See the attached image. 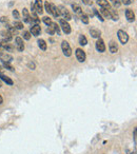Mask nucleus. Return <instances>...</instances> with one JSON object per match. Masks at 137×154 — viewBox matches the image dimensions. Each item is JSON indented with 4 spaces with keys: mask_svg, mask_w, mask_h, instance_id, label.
<instances>
[{
    "mask_svg": "<svg viewBox=\"0 0 137 154\" xmlns=\"http://www.w3.org/2000/svg\"><path fill=\"white\" fill-rule=\"evenodd\" d=\"M61 50H62L63 55L66 56V57H70V56L72 55V49H71L70 43H68V41H65V40L62 41L61 42Z\"/></svg>",
    "mask_w": 137,
    "mask_h": 154,
    "instance_id": "f257e3e1",
    "label": "nucleus"
},
{
    "mask_svg": "<svg viewBox=\"0 0 137 154\" xmlns=\"http://www.w3.org/2000/svg\"><path fill=\"white\" fill-rule=\"evenodd\" d=\"M58 10H59V14H60V16L63 17L65 21H68V20L72 19L71 14H70V12L66 10V7H63V5H59Z\"/></svg>",
    "mask_w": 137,
    "mask_h": 154,
    "instance_id": "f03ea898",
    "label": "nucleus"
},
{
    "mask_svg": "<svg viewBox=\"0 0 137 154\" xmlns=\"http://www.w3.org/2000/svg\"><path fill=\"white\" fill-rule=\"evenodd\" d=\"M59 26L61 28V30L63 31V33H64V34H70L71 32H72L71 26H70L68 21H65L64 19L59 20Z\"/></svg>",
    "mask_w": 137,
    "mask_h": 154,
    "instance_id": "7ed1b4c3",
    "label": "nucleus"
},
{
    "mask_svg": "<svg viewBox=\"0 0 137 154\" xmlns=\"http://www.w3.org/2000/svg\"><path fill=\"white\" fill-rule=\"evenodd\" d=\"M117 36H118V39H119L121 44H126V43L129 41V35L124 32V30H119V31H118Z\"/></svg>",
    "mask_w": 137,
    "mask_h": 154,
    "instance_id": "20e7f679",
    "label": "nucleus"
},
{
    "mask_svg": "<svg viewBox=\"0 0 137 154\" xmlns=\"http://www.w3.org/2000/svg\"><path fill=\"white\" fill-rule=\"evenodd\" d=\"M75 55H76V58H77V60H78L79 63H85V61L87 55H85V52L82 49H80V48L76 49Z\"/></svg>",
    "mask_w": 137,
    "mask_h": 154,
    "instance_id": "39448f33",
    "label": "nucleus"
},
{
    "mask_svg": "<svg viewBox=\"0 0 137 154\" xmlns=\"http://www.w3.org/2000/svg\"><path fill=\"white\" fill-rule=\"evenodd\" d=\"M34 5V9L36 11L37 14H41L43 13V5H42V0H35V3L33 4Z\"/></svg>",
    "mask_w": 137,
    "mask_h": 154,
    "instance_id": "423d86ee",
    "label": "nucleus"
},
{
    "mask_svg": "<svg viewBox=\"0 0 137 154\" xmlns=\"http://www.w3.org/2000/svg\"><path fill=\"white\" fill-rule=\"evenodd\" d=\"M30 33L35 37L39 36L40 33H41V28H40L39 24H33V26H31V32H30Z\"/></svg>",
    "mask_w": 137,
    "mask_h": 154,
    "instance_id": "0eeeda50",
    "label": "nucleus"
},
{
    "mask_svg": "<svg viewBox=\"0 0 137 154\" xmlns=\"http://www.w3.org/2000/svg\"><path fill=\"white\" fill-rule=\"evenodd\" d=\"M96 50H97L99 53H103L105 51V41L101 39V38H98V40L96 41Z\"/></svg>",
    "mask_w": 137,
    "mask_h": 154,
    "instance_id": "6e6552de",
    "label": "nucleus"
},
{
    "mask_svg": "<svg viewBox=\"0 0 137 154\" xmlns=\"http://www.w3.org/2000/svg\"><path fill=\"white\" fill-rule=\"evenodd\" d=\"M15 42H16V48L19 52H23L24 51V43H23V39L21 37H16L15 39Z\"/></svg>",
    "mask_w": 137,
    "mask_h": 154,
    "instance_id": "1a4fd4ad",
    "label": "nucleus"
},
{
    "mask_svg": "<svg viewBox=\"0 0 137 154\" xmlns=\"http://www.w3.org/2000/svg\"><path fill=\"white\" fill-rule=\"evenodd\" d=\"M0 60H2V63H11L13 60V57L7 52L4 53L0 52Z\"/></svg>",
    "mask_w": 137,
    "mask_h": 154,
    "instance_id": "9d476101",
    "label": "nucleus"
},
{
    "mask_svg": "<svg viewBox=\"0 0 137 154\" xmlns=\"http://www.w3.org/2000/svg\"><path fill=\"white\" fill-rule=\"evenodd\" d=\"M126 18L129 22H134L135 21V14H134L133 11L130 10V9L126 10Z\"/></svg>",
    "mask_w": 137,
    "mask_h": 154,
    "instance_id": "9b49d317",
    "label": "nucleus"
},
{
    "mask_svg": "<svg viewBox=\"0 0 137 154\" xmlns=\"http://www.w3.org/2000/svg\"><path fill=\"white\" fill-rule=\"evenodd\" d=\"M97 2L98 5H100L102 9H105V10H111L112 7H111V4L109 3V1L108 0H97L96 1Z\"/></svg>",
    "mask_w": 137,
    "mask_h": 154,
    "instance_id": "f8f14e48",
    "label": "nucleus"
},
{
    "mask_svg": "<svg viewBox=\"0 0 137 154\" xmlns=\"http://www.w3.org/2000/svg\"><path fill=\"white\" fill-rule=\"evenodd\" d=\"M22 16H23V21H24L26 23L32 22V18H31V16H30L28 9H26V7L22 10Z\"/></svg>",
    "mask_w": 137,
    "mask_h": 154,
    "instance_id": "ddd939ff",
    "label": "nucleus"
},
{
    "mask_svg": "<svg viewBox=\"0 0 137 154\" xmlns=\"http://www.w3.org/2000/svg\"><path fill=\"white\" fill-rule=\"evenodd\" d=\"M109 50H110V52H111L112 54H115V53H117L118 46H117V43L115 42L114 40H111V41L109 42Z\"/></svg>",
    "mask_w": 137,
    "mask_h": 154,
    "instance_id": "4468645a",
    "label": "nucleus"
},
{
    "mask_svg": "<svg viewBox=\"0 0 137 154\" xmlns=\"http://www.w3.org/2000/svg\"><path fill=\"white\" fill-rule=\"evenodd\" d=\"M1 36L3 38L2 41H5V42H10L11 40H12V38H13V36H12L7 31H2V32H1Z\"/></svg>",
    "mask_w": 137,
    "mask_h": 154,
    "instance_id": "2eb2a0df",
    "label": "nucleus"
},
{
    "mask_svg": "<svg viewBox=\"0 0 137 154\" xmlns=\"http://www.w3.org/2000/svg\"><path fill=\"white\" fill-rule=\"evenodd\" d=\"M1 48H3L7 52H13L14 51V46L9 42H5V41H1Z\"/></svg>",
    "mask_w": 137,
    "mask_h": 154,
    "instance_id": "dca6fc26",
    "label": "nucleus"
},
{
    "mask_svg": "<svg viewBox=\"0 0 137 154\" xmlns=\"http://www.w3.org/2000/svg\"><path fill=\"white\" fill-rule=\"evenodd\" d=\"M0 79H1V80H3V81L5 82L7 85H13V83H14L13 80H12L10 77L5 76L3 73H1V72H0Z\"/></svg>",
    "mask_w": 137,
    "mask_h": 154,
    "instance_id": "f3484780",
    "label": "nucleus"
},
{
    "mask_svg": "<svg viewBox=\"0 0 137 154\" xmlns=\"http://www.w3.org/2000/svg\"><path fill=\"white\" fill-rule=\"evenodd\" d=\"M51 14H52V15H53L54 17H55V18H58V17L60 16L58 7H56L55 4H52V3H51Z\"/></svg>",
    "mask_w": 137,
    "mask_h": 154,
    "instance_id": "a211bd4d",
    "label": "nucleus"
},
{
    "mask_svg": "<svg viewBox=\"0 0 137 154\" xmlns=\"http://www.w3.org/2000/svg\"><path fill=\"white\" fill-rule=\"evenodd\" d=\"M90 34H91V36L93 37V38H97L98 39V38H100L101 32L97 29H91L90 30Z\"/></svg>",
    "mask_w": 137,
    "mask_h": 154,
    "instance_id": "6ab92c4d",
    "label": "nucleus"
},
{
    "mask_svg": "<svg viewBox=\"0 0 137 154\" xmlns=\"http://www.w3.org/2000/svg\"><path fill=\"white\" fill-rule=\"evenodd\" d=\"M37 43H38V46H39L40 50H42V51H46V50L48 49V44H46V40L39 39L38 41H37Z\"/></svg>",
    "mask_w": 137,
    "mask_h": 154,
    "instance_id": "aec40b11",
    "label": "nucleus"
},
{
    "mask_svg": "<svg viewBox=\"0 0 137 154\" xmlns=\"http://www.w3.org/2000/svg\"><path fill=\"white\" fill-rule=\"evenodd\" d=\"M79 44L82 46L88 44V40H87V37L85 35H79Z\"/></svg>",
    "mask_w": 137,
    "mask_h": 154,
    "instance_id": "412c9836",
    "label": "nucleus"
},
{
    "mask_svg": "<svg viewBox=\"0 0 137 154\" xmlns=\"http://www.w3.org/2000/svg\"><path fill=\"white\" fill-rule=\"evenodd\" d=\"M7 26V31L11 34V35H16V34H17V30L15 29L14 26H9V24H7V26Z\"/></svg>",
    "mask_w": 137,
    "mask_h": 154,
    "instance_id": "4be33fe9",
    "label": "nucleus"
},
{
    "mask_svg": "<svg viewBox=\"0 0 137 154\" xmlns=\"http://www.w3.org/2000/svg\"><path fill=\"white\" fill-rule=\"evenodd\" d=\"M109 12H110V15H111V18L113 20H115V21H116V20H118L119 19V16H118V14L116 13V12H115L114 10H113V9H111V10H109Z\"/></svg>",
    "mask_w": 137,
    "mask_h": 154,
    "instance_id": "5701e85b",
    "label": "nucleus"
},
{
    "mask_svg": "<svg viewBox=\"0 0 137 154\" xmlns=\"http://www.w3.org/2000/svg\"><path fill=\"white\" fill-rule=\"evenodd\" d=\"M72 9L76 14H81V7H79L78 4H72Z\"/></svg>",
    "mask_w": 137,
    "mask_h": 154,
    "instance_id": "b1692460",
    "label": "nucleus"
},
{
    "mask_svg": "<svg viewBox=\"0 0 137 154\" xmlns=\"http://www.w3.org/2000/svg\"><path fill=\"white\" fill-rule=\"evenodd\" d=\"M52 26L54 31H55V33H57V35H60V26H59V24H57L56 22H52Z\"/></svg>",
    "mask_w": 137,
    "mask_h": 154,
    "instance_id": "393cba45",
    "label": "nucleus"
},
{
    "mask_svg": "<svg viewBox=\"0 0 137 154\" xmlns=\"http://www.w3.org/2000/svg\"><path fill=\"white\" fill-rule=\"evenodd\" d=\"M13 26L16 30H22L23 29V23L20 22V21H15L13 24Z\"/></svg>",
    "mask_w": 137,
    "mask_h": 154,
    "instance_id": "a878e982",
    "label": "nucleus"
},
{
    "mask_svg": "<svg viewBox=\"0 0 137 154\" xmlns=\"http://www.w3.org/2000/svg\"><path fill=\"white\" fill-rule=\"evenodd\" d=\"M80 19H81V21L85 23V24H88L89 21H90V20H89V16L85 15V14H81V15H80Z\"/></svg>",
    "mask_w": 137,
    "mask_h": 154,
    "instance_id": "bb28decb",
    "label": "nucleus"
},
{
    "mask_svg": "<svg viewBox=\"0 0 137 154\" xmlns=\"http://www.w3.org/2000/svg\"><path fill=\"white\" fill-rule=\"evenodd\" d=\"M100 12H101V14L105 16V18H111V15H110V12H109L108 10H105V9H102L101 7V10H100Z\"/></svg>",
    "mask_w": 137,
    "mask_h": 154,
    "instance_id": "cd10ccee",
    "label": "nucleus"
},
{
    "mask_svg": "<svg viewBox=\"0 0 137 154\" xmlns=\"http://www.w3.org/2000/svg\"><path fill=\"white\" fill-rule=\"evenodd\" d=\"M110 1H111V3L113 4V7H119L121 5L120 0H110Z\"/></svg>",
    "mask_w": 137,
    "mask_h": 154,
    "instance_id": "c85d7f7f",
    "label": "nucleus"
},
{
    "mask_svg": "<svg viewBox=\"0 0 137 154\" xmlns=\"http://www.w3.org/2000/svg\"><path fill=\"white\" fill-rule=\"evenodd\" d=\"M22 37H23V39L30 40V39H31V33H30V32H28V31H23Z\"/></svg>",
    "mask_w": 137,
    "mask_h": 154,
    "instance_id": "c756f323",
    "label": "nucleus"
},
{
    "mask_svg": "<svg viewBox=\"0 0 137 154\" xmlns=\"http://www.w3.org/2000/svg\"><path fill=\"white\" fill-rule=\"evenodd\" d=\"M43 22H44L46 26H51V24H52V19H51L49 16H46V17H43Z\"/></svg>",
    "mask_w": 137,
    "mask_h": 154,
    "instance_id": "7c9ffc66",
    "label": "nucleus"
},
{
    "mask_svg": "<svg viewBox=\"0 0 137 154\" xmlns=\"http://www.w3.org/2000/svg\"><path fill=\"white\" fill-rule=\"evenodd\" d=\"M44 9H46V13L51 14V3H50L49 1H46V2H44Z\"/></svg>",
    "mask_w": 137,
    "mask_h": 154,
    "instance_id": "2f4dec72",
    "label": "nucleus"
},
{
    "mask_svg": "<svg viewBox=\"0 0 137 154\" xmlns=\"http://www.w3.org/2000/svg\"><path fill=\"white\" fill-rule=\"evenodd\" d=\"M46 32H48L50 35H54V34H55V31H54V29H53L52 24L48 26V29H46Z\"/></svg>",
    "mask_w": 137,
    "mask_h": 154,
    "instance_id": "473e14b6",
    "label": "nucleus"
},
{
    "mask_svg": "<svg viewBox=\"0 0 137 154\" xmlns=\"http://www.w3.org/2000/svg\"><path fill=\"white\" fill-rule=\"evenodd\" d=\"M3 67L7 70H10V71H14V68L10 65V63H3Z\"/></svg>",
    "mask_w": 137,
    "mask_h": 154,
    "instance_id": "72a5a7b5",
    "label": "nucleus"
},
{
    "mask_svg": "<svg viewBox=\"0 0 137 154\" xmlns=\"http://www.w3.org/2000/svg\"><path fill=\"white\" fill-rule=\"evenodd\" d=\"M12 14H13V16H14V18H15V19H19V18H20L19 12H18L17 10H14Z\"/></svg>",
    "mask_w": 137,
    "mask_h": 154,
    "instance_id": "f704fd0d",
    "label": "nucleus"
},
{
    "mask_svg": "<svg viewBox=\"0 0 137 154\" xmlns=\"http://www.w3.org/2000/svg\"><path fill=\"white\" fill-rule=\"evenodd\" d=\"M0 22H3V23H7L9 22V19H7V17L5 16H2L0 18Z\"/></svg>",
    "mask_w": 137,
    "mask_h": 154,
    "instance_id": "c9c22d12",
    "label": "nucleus"
},
{
    "mask_svg": "<svg viewBox=\"0 0 137 154\" xmlns=\"http://www.w3.org/2000/svg\"><path fill=\"white\" fill-rule=\"evenodd\" d=\"M121 1H122V3H124V5H129V4H131L133 2V0H121Z\"/></svg>",
    "mask_w": 137,
    "mask_h": 154,
    "instance_id": "e433bc0d",
    "label": "nucleus"
},
{
    "mask_svg": "<svg viewBox=\"0 0 137 154\" xmlns=\"http://www.w3.org/2000/svg\"><path fill=\"white\" fill-rule=\"evenodd\" d=\"M81 1L85 4V5H90V4H92V0H81Z\"/></svg>",
    "mask_w": 137,
    "mask_h": 154,
    "instance_id": "4c0bfd02",
    "label": "nucleus"
},
{
    "mask_svg": "<svg viewBox=\"0 0 137 154\" xmlns=\"http://www.w3.org/2000/svg\"><path fill=\"white\" fill-rule=\"evenodd\" d=\"M133 135H134V143L136 144V136H137V129H136V128L134 129V133H133Z\"/></svg>",
    "mask_w": 137,
    "mask_h": 154,
    "instance_id": "58836bf2",
    "label": "nucleus"
},
{
    "mask_svg": "<svg viewBox=\"0 0 137 154\" xmlns=\"http://www.w3.org/2000/svg\"><path fill=\"white\" fill-rule=\"evenodd\" d=\"M29 67H30V68H31V70H34V69H35V65H34V63H29Z\"/></svg>",
    "mask_w": 137,
    "mask_h": 154,
    "instance_id": "ea45409f",
    "label": "nucleus"
},
{
    "mask_svg": "<svg viewBox=\"0 0 137 154\" xmlns=\"http://www.w3.org/2000/svg\"><path fill=\"white\" fill-rule=\"evenodd\" d=\"M128 154H136V151H131V150H127Z\"/></svg>",
    "mask_w": 137,
    "mask_h": 154,
    "instance_id": "a19ab883",
    "label": "nucleus"
},
{
    "mask_svg": "<svg viewBox=\"0 0 137 154\" xmlns=\"http://www.w3.org/2000/svg\"><path fill=\"white\" fill-rule=\"evenodd\" d=\"M3 104V98H2V96L0 95V105H2Z\"/></svg>",
    "mask_w": 137,
    "mask_h": 154,
    "instance_id": "79ce46f5",
    "label": "nucleus"
},
{
    "mask_svg": "<svg viewBox=\"0 0 137 154\" xmlns=\"http://www.w3.org/2000/svg\"><path fill=\"white\" fill-rule=\"evenodd\" d=\"M1 87H2V82L0 81V88H1Z\"/></svg>",
    "mask_w": 137,
    "mask_h": 154,
    "instance_id": "37998d69",
    "label": "nucleus"
}]
</instances>
